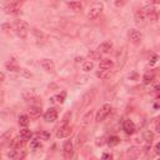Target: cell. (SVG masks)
Here are the masks:
<instances>
[{
  "label": "cell",
  "mask_w": 160,
  "mask_h": 160,
  "mask_svg": "<svg viewBox=\"0 0 160 160\" xmlns=\"http://www.w3.org/2000/svg\"><path fill=\"white\" fill-rule=\"evenodd\" d=\"M101 160H112V155L109 152H104L101 156Z\"/></svg>",
  "instance_id": "30"
},
{
  "label": "cell",
  "mask_w": 160,
  "mask_h": 160,
  "mask_svg": "<svg viewBox=\"0 0 160 160\" xmlns=\"http://www.w3.org/2000/svg\"><path fill=\"white\" fill-rule=\"evenodd\" d=\"M38 138H39V140H49L50 139V134L48 131H40L38 134Z\"/></svg>",
  "instance_id": "25"
},
{
  "label": "cell",
  "mask_w": 160,
  "mask_h": 160,
  "mask_svg": "<svg viewBox=\"0 0 160 160\" xmlns=\"http://www.w3.org/2000/svg\"><path fill=\"white\" fill-rule=\"evenodd\" d=\"M62 151H64V156L65 159H70L74 154V148H72V142L71 141H65L64 146H62Z\"/></svg>",
  "instance_id": "9"
},
{
  "label": "cell",
  "mask_w": 160,
  "mask_h": 160,
  "mask_svg": "<svg viewBox=\"0 0 160 160\" xmlns=\"http://www.w3.org/2000/svg\"><path fill=\"white\" fill-rule=\"evenodd\" d=\"M36 92H35V90H25L24 92H22V98L26 100V101H29V100H34V99H36Z\"/></svg>",
  "instance_id": "15"
},
{
  "label": "cell",
  "mask_w": 160,
  "mask_h": 160,
  "mask_svg": "<svg viewBox=\"0 0 160 160\" xmlns=\"http://www.w3.org/2000/svg\"><path fill=\"white\" fill-rule=\"evenodd\" d=\"M111 110H112V108H111V105H110V104H104V105L98 110L95 120H96L98 122H100V121L105 120V119L108 118V115L111 112Z\"/></svg>",
  "instance_id": "2"
},
{
  "label": "cell",
  "mask_w": 160,
  "mask_h": 160,
  "mask_svg": "<svg viewBox=\"0 0 160 160\" xmlns=\"http://www.w3.org/2000/svg\"><path fill=\"white\" fill-rule=\"evenodd\" d=\"M40 65H41V68H42L45 71H48V72H51V71L54 70V61H52L51 59H42V60L40 61Z\"/></svg>",
  "instance_id": "12"
},
{
  "label": "cell",
  "mask_w": 160,
  "mask_h": 160,
  "mask_svg": "<svg viewBox=\"0 0 160 160\" xmlns=\"http://www.w3.org/2000/svg\"><path fill=\"white\" fill-rule=\"evenodd\" d=\"M128 36H129V40L132 44H135V45L140 44L141 42V39H142V35H141V32L138 29H130L129 32H128Z\"/></svg>",
  "instance_id": "5"
},
{
  "label": "cell",
  "mask_w": 160,
  "mask_h": 160,
  "mask_svg": "<svg viewBox=\"0 0 160 160\" xmlns=\"http://www.w3.org/2000/svg\"><path fill=\"white\" fill-rule=\"evenodd\" d=\"M91 115H92V111H91V110L88 111V112L85 114V116L82 118V125H88V124L90 122V120H91Z\"/></svg>",
  "instance_id": "24"
},
{
  "label": "cell",
  "mask_w": 160,
  "mask_h": 160,
  "mask_svg": "<svg viewBox=\"0 0 160 160\" xmlns=\"http://www.w3.org/2000/svg\"><path fill=\"white\" fill-rule=\"evenodd\" d=\"M102 9H104V5L101 4V2H94L90 8H89V11H88V18L90 19V20H92V19H95L98 15H100V12L102 11Z\"/></svg>",
  "instance_id": "3"
},
{
  "label": "cell",
  "mask_w": 160,
  "mask_h": 160,
  "mask_svg": "<svg viewBox=\"0 0 160 160\" xmlns=\"http://www.w3.org/2000/svg\"><path fill=\"white\" fill-rule=\"evenodd\" d=\"M65 96H66V92L62 91L61 94H58V95H54L50 98V101L54 102V104H62L64 100H65Z\"/></svg>",
  "instance_id": "14"
},
{
  "label": "cell",
  "mask_w": 160,
  "mask_h": 160,
  "mask_svg": "<svg viewBox=\"0 0 160 160\" xmlns=\"http://www.w3.org/2000/svg\"><path fill=\"white\" fill-rule=\"evenodd\" d=\"M71 118V114L70 112H68L64 118H62V122H61V125L60 126H68V122H69V119Z\"/></svg>",
  "instance_id": "27"
},
{
  "label": "cell",
  "mask_w": 160,
  "mask_h": 160,
  "mask_svg": "<svg viewBox=\"0 0 160 160\" xmlns=\"http://www.w3.org/2000/svg\"><path fill=\"white\" fill-rule=\"evenodd\" d=\"M144 138H145V140H146L148 142L151 144V141H152V132H151V131H145V132H144Z\"/></svg>",
  "instance_id": "28"
},
{
  "label": "cell",
  "mask_w": 160,
  "mask_h": 160,
  "mask_svg": "<svg viewBox=\"0 0 160 160\" xmlns=\"http://www.w3.org/2000/svg\"><path fill=\"white\" fill-rule=\"evenodd\" d=\"M92 68H94V62H92V61H90V60H89V61H85V62L82 64V70H84V71H86V72H88V71H90Z\"/></svg>",
  "instance_id": "23"
},
{
  "label": "cell",
  "mask_w": 160,
  "mask_h": 160,
  "mask_svg": "<svg viewBox=\"0 0 160 160\" xmlns=\"http://www.w3.org/2000/svg\"><path fill=\"white\" fill-rule=\"evenodd\" d=\"M8 156L10 159H14V160H22L26 156V152L24 150H20V149H12L8 152Z\"/></svg>",
  "instance_id": "6"
},
{
  "label": "cell",
  "mask_w": 160,
  "mask_h": 160,
  "mask_svg": "<svg viewBox=\"0 0 160 160\" xmlns=\"http://www.w3.org/2000/svg\"><path fill=\"white\" fill-rule=\"evenodd\" d=\"M66 4H68V6H69L71 10H74V11H80L81 8H82V5H81L80 1H70V2H66Z\"/></svg>",
  "instance_id": "18"
},
{
  "label": "cell",
  "mask_w": 160,
  "mask_h": 160,
  "mask_svg": "<svg viewBox=\"0 0 160 160\" xmlns=\"http://www.w3.org/2000/svg\"><path fill=\"white\" fill-rule=\"evenodd\" d=\"M152 76L151 75H144V78H142V81H144V84L145 85H149V84H151L152 82Z\"/></svg>",
  "instance_id": "26"
},
{
  "label": "cell",
  "mask_w": 160,
  "mask_h": 160,
  "mask_svg": "<svg viewBox=\"0 0 160 160\" xmlns=\"http://www.w3.org/2000/svg\"><path fill=\"white\" fill-rule=\"evenodd\" d=\"M114 62L110 59H101L99 62V70H110L112 68Z\"/></svg>",
  "instance_id": "13"
},
{
  "label": "cell",
  "mask_w": 160,
  "mask_h": 160,
  "mask_svg": "<svg viewBox=\"0 0 160 160\" xmlns=\"http://www.w3.org/2000/svg\"><path fill=\"white\" fill-rule=\"evenodd\" d=\"M88 58L90 59V60H101V54L99 52V51H96V50H90L89 52H88Z\"/></svg>",
  "instance_id": "19"
},
{
  "label": "cell",
  "mask_w": 160,
  "mask_h": 160,
  "mask_svg": "<svg viewBox=\"0 0 160 160\" xmlns=\"http://www.w3.org/2000/svg\"><path fill=\"white\" fill-rule=\"evenodd\" d=\"M71 131H72V129L68 125V126H60L59 129H58V131H56V138H59V139H62V138H68L70 134H71Z\"/></svg>",
  "instance_id": "8"
},
{
  "label": "cell",
  "mask_w": 160,
  "mask_h": 160,
  "mask_svg": "<svg viewBox=\"0 0 160 160\" xmlns=\"http://www.w3.org/2000/svg\"><path fill=\"white\" fill-rule=\"evenodd\" d=\"M110 75H111V71L110 70H99V71H96V76L100 78V79H102V80L109 79Z\"/></svg>",
  "instance_id": "20"
},
{
  "label": "cell",
  "mask_w": 160,
  "mask_h": 160,
  "mask_svg": "<svg viewBox=\"0 0 160 160\" xmlns=\"http://www.w3.org/2000/svg\"><path fill=\"white\" fill-rule=\"evenodd\" d=\"M40 146H41V142H40L39 139H34V140L30 142V148H32V149H35V148H40Z\"/></svg>",
  "instance_id": "29"
},
{
  "label": "cell",
  "mask_w": 160,
  "mask_h": 160,
  "mask_svg": "<svg viewBox=\"0 0 160 160\" xmlns=\"http://www.w3.org/2000/svg\"><path fill=\"white\" fill-rule=\"evenodd\" d=\"M31 135H32V134H31V131H30L29 129H26V128H25V129H21V130L19 131V136H20L24 141L29 140V139L31 138Z\"/></svg>",
  "instance_id": "17"
},
{
  "label": "cell",
  "mask_w": 160,
  "mask_h": 160,
  "mask_svg": "<svg viewBox=\"0 0 160 160\" xmlns=\"http://www.w3.org/2000/svg\"><path fill=\"white\" fill-rule=\"evenodd\" d=\"M29 121H30V119H29L28 115H24V114H22V115L19 116V125H20V126H28Z\"/></svg>",
  "instance_id": "21"
},
{
  "label": "cell",
  "mask_w": 160,
  "mask_h": 160,
  "mask_svg": "<svg viewBox=\"0 0 160 160\" xmlns=\"http://www.w3.org/2000/svg\"><path fill=\"white\" fill-rule=\"evenodd\" d=\"M82 60H84V59H82V58H76V62H79V61H80V62H81V61H82Z\"/></svg>",
  "instance_id": "35"
},
{
  "label": "cell",
  "mask_w": 160,
  "mask_h": 160,
  "mask_svg": "<svg viewBox=\"0 0 160 160\" xmlns=\"http://www.w3.org/2000/svg\"><path fill=\"white\" fill-rule=\"evenodd\" d=\"M20 1H9L5 4L4 6V10L6 14H18L20 11Z\"/></svg>",
  "instance_id": "4"
},
{
  "label": "cell",
  "mask_w": 160,
  "mask_h": 160,
  "mask_svg": "<svg viewBox=\"0 0 160 160\" xmlns=\"http://www.w3.org/2000/svg\"><path fill=\"white\" fill-rule=\"evenodd\" d=\"M44 119L46 122H54L58 119V110L56 109H48L46 112L44 114Z\"/></svg>",
  "instance_id": "7"
},
{
  "label": "cell",
  "mask_w": 160,
  "mask_h": 160,
  "mask_svg": "<svg viewBox=\"0 0 160 160\" xmlns=\"http://www.w3.org/2000/svg\"><path fill=\"white\" fill-rule=\"evenodd\" d=\"M115 5L116 6H121V5H124V1H115Z\"/></svg>",
  "instance_id": "33"
},
{
  "label": "cell",
  "mask_w": 160,
  "mask_h": 160,
  "mask_svg": "<svg viewBox=\"0 0 160 160\" xmlns=\"http://www.w3.org/2000/svg\"><path fill=\"white\" fill-rule=\"evenodd\" d=\"M14 30L20 39H25L28 36V32H29V24L24 20H15L14 21Z\"/></svg>",
  "instance_id": "1"
},
{
  "label": "cell",
  "mask_w": 160,
  "mask_h": 160,
  "mask_svg": "<svg viewBox=\"0 0 160 160\" xmlns=\"http://www.w3.org/2000/svg\"><path fill=\"white\" fill-rule=\"evenodd\" d=\"M111 49H112V42L111 41H104L98 46L96 51H99L100 54H106V52L111 51Z\"/></svg>",
  "instance_id": "11"
},
{
  "label": "cell",
  "mask_w": 160,
  "mask_h": 160,
  "mask_svg": "<svg viewBox=\"0 0 160 160\" xmlns=\"http://www.w3.org/2000/svg\"><path fill=\"white\" fill-rule=\"evenodd\" d=\"M120 142V139L118 138V136H110L109 139H108V145L109 146H115V145H118Z\"/></svg>",
  "instance_id": "22"
},
{
  "label": "cell",
  "mask_w": 160,
  "mask_h": 160,
  "mask_svg": "<svg viewBox=\"0 0 160 160\" xmlns=\"http://www.w3.org/2000/svg\"><path fill=\"white\" fill-rule=\"evenodd\" d=\"M155 152L159 154V144H156V146H155Z\"/></svg>",
  "instance_id": "34"
},
{
  "label": "cell",
  "mask_w": 160,
  "mask_h": 160,
  "mask_svg": "<svg viewBox=\"0 0 160 160\" xmlns=\"http://www.w3.org/2000/svg\"><path fill=\"white\" fill-rule=\"evenodd\" d=\"M154 125H155V130L159 132V131H160V126H159V119H155V124H154Z\"/></svg>",
  "instance_id": "31"
},
{
  "label": "cell",
  "mask_w": 160,
  "mask_h": 160,
  "mask_svg": "<svg viewBox=\"0 0 160 160\" xmlns=\"http://www.w3.org/2000/svg\"><path fill=\"white\" fill-rule=\"evenodd\" d=\"M4 80H5V75H4V72H0V84H2Z\"/></svg>",
  "instance_id": "32"
},
{
  "label": "cell",
  "mask_w": 160,
  "mask_h": 160,
  "mask_svg": "<svg viewBox=\"0 0 160 160\" xmlns=\"http://www.w3.org/2000/svg\"><path fill=\"white\" fill-rule=\"evenodd\" d=\"M122 128H124V131L128 134V135H132L134 132H135V124L130 120V119H128V120H125L124 121V125H122Z\"/></svg>",
  "instance_id": "10"
},
{
  "label": "cell",
  "mask_w": 160,
  "mask_h": 160,
  "mask_svg": "<svg viewBox=\"0 0 160 160\" xmlns=\"http://www.w3.org/2000/svg\"><path fill=\"white\" fill-rule=\"evenodd\" d=\"M28 112H29V115H30L31 118H38V116H40V114H41V109H40L39 106H31V108H29Z\"/></svg>",
  "instance_id": "16"
}]
</instances>
